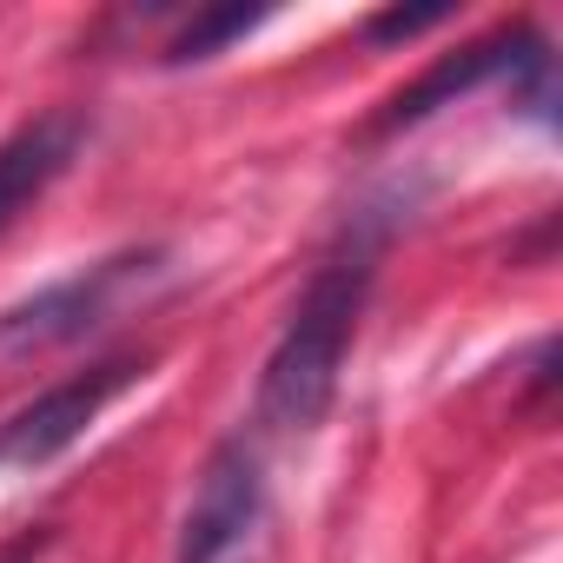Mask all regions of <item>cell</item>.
Here are the masks:
<instances>
[{"instance_id":"1","label":"cell","mask_w":563,"mask_h":563,"mask_svg":"<svg viewBox=\"0 0 563 563\" xmlns=\"http://www.w3.org/2000/svg\"><path fill=\"white\" fill-rule=\"evenodd\" d=\"M372 258H378V239L358 232L299 292L286 332H278V345L265 358V378H258V418L272 431H312L325 418V405L339 391V372H345V352H352L358 319H365Z\"/></svg>"},{"instance_id":"2","label":"cell","mask_w":563,"mask_h":563,"mask_svg":"<svg viewBox=\"0 0 563 563\" xmlns=\"http://www.w3.org/2000/svg\"><path fill=\"white\" fill-rule=\"evenodd\" d=\"M146 278H159V252H120V258H100V265L60 278V286L34 292L27 306L0 312V365H27L54 345L87 339L100 319H113V306L133 286H146Z\"/></svg>"},{"instance_id":"3","label":"cell","mask_w":563,"mask_h":563,"mask_svg":"<svg viewBox=\"0 0 563 563\" xmlns=\"http://www.w3.org/2000/svg\"><path fill=\"white\" fill-rule=\"evenodd\" d=\"M140 378H146V358H100V365L60 378L54 391H41L34 405H21L8 424H0V471H41V464H54V457L74 451V444L93 431V418H100L126 385H140Z\"/></svg>"},{"instance_id":"4","label":"cell","mask_w":563,"mask_h":563,"mask_svg":"<svg viewBox=\"0 0 563 563\" xmlns=\"http://www.w3.org/2000/svg\"><path fill=\"white\" fill-rule=\"evenodd\" d=\"M537 54H550L530 27H497L490 41H471V47H457V54H444L431 74H418L405 93H391L385 100V113L372 120V133H398V126H418V120H431L438 107H451L457 93H471V87H484V80H497V74H523Z\"/></svg>"},{"instance_id":"5","label":"cell","mask_w":563,"mask_h":563,"mask_svg":"<svg viewBox=\"0 0 563 563\" xmlns=\"http://www.w3.org/2000/svg\"><path fill=\"white\" fill-rule=\"evenodd\" d=\"M252 523H258V464H252L239 444H225V451L206 464V484H199V497H192L179 563H232V556L245 550Z\"/></svg>"},{"instance_id":"6","label":"cell","mask_w":563,"mask_h":563,"mask_svg":"<svg viewBox=\"0 0 563 563\" xmlns=\"http://www.w3.org/2000/svg\"><path fill=\"white\" fill-rule=\"evenodd\" d=\"M87 146V113H41L0 140V232H8Z\"/></svg>"},{"instance_id":"7","label":"cell","mask_w":563,"mask_h":563,"mask_svg":"<svg viewBox=\"0 0 563 563\" xmlns=\"http://www.w3.org/2000/svg\"><path fill=\"white\" fill-rule=\"evenodd\" d=\"M258 21H265V8H212V14H192V27L166 47V60H173V67H186V60H212L225 41L252 34Z\"/></svg>"},{"instance_id":"8","label":"cell","mask_w":563,"mask_h":563,"mask_svg":"<svg viewBox=\"0 0 563 563\" xmlns=\"http://www.w3.org/2000/svg\"><path fill=\"white\" fill-rule=\"evenodd\" d=\"M438 21H451V8H391V14H378L365 34H372V41H411V34H424V27H438Z\"/></svg>"}]
</instances>
